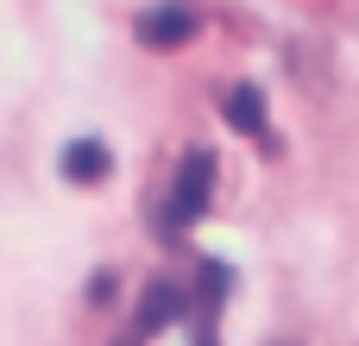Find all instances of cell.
<instances>
[{
    "label": "cell",
    "mask_w": 359,
    "mask_h": 346,
    "mask_svg": "<svg viewBox=\"0 0 359 346\" xmlns=\"http://www.w3.org/2000/svg\"><path fill=\"white\" fill-rule=\"evenodd\" d=\"M208 183H215V158H208V151H189V158L177 164V183H170L164 208H158V227H164V233L196 227L202 208H208Z\"/></svg>",
    "instance_id": "6da1fadb"
},
{
    "label": "cell",
    "mask_w": 359,
    "mask_h": 346,
    "mask_svg": "<svg viewBox=\"0 0 359 346\" xmlns=\"http://www.w3.org/2000/svg\"><path fill=\"white\" fill-rule=\"evenodd\" d=\"M196 32H202V19H196L189 0H158V6H145V13L133 19V38H139L145 50H183Z\"/></svg>",
    "instance_id": "7a4b0ae2"
},
{
    "label": "cell",
    "mask_w": 359,
    "mask_h": 346,
    "mask_svg": "<svg viewBox=\"0 0 359 346\" xmlns=\"http://www.w3.org/2000/svg\"><path fill=\"white\" fill-rule=\"evenodd\" d=\"M57 170H63V183H101L107 170H114V151L101 145V139H69L63 145V158H57Z\"/></svg>",
    "instance_id": "3957f363"
},
{
    "label": "cell",
    "mask_w": 359,
    "mask_h": 346,
    "mask_svg": "<svg viewBox=\"0 0 359 346\" xmlns=\"http://www.w3.org/2000/svg\"><path fill=\"white\" fill-rule=\"evenodd\" d=\"M227 120L240 126V132H265V88H252V82H233L227 88Z\"/></svg>",
    "instance_id": "277c9868"
},
{
    "label": "cell",
    "mask_w": 359,
    "mask_h": 346,
    "mask_svg": "<svg viewBox=\"0 0 359 346\" xmlns=\"http://www.w3.org/2000/svg\"><path fill=\"white\" fill-rule=\"evenodd\" d=\"M177 309H183V290H177L170 277H158V284L145 290V309H139V334H151V328L177 321Z\"/></svg>",
    "instance_id": "5b68a950"
},
{
    "label": "cell",
    "mask_w": 359,
    "mask_h": 346,
    "mask_svg": "<svg viewBox=\"0 0 359 346\" xmlns=\"http://www.w3.org/2000/svg\"><path fill=\"white\" fill-rule=\"evenodd\" d=\"M120 346H139V334H126V340H120Z\"/></svg>",
    "instance_id": "8992f818"
},
{
    "label": "cell",
    "mask_w": 359,
    "mask_h": 346,
    "mask_svg": "<svg viewBox=\"0 0 359 346\" xmlns=\"http://www.w3.org/2000/svg\"><path fill=\"white\" fill-rule=\"evenodd\" d=\"M196 346H215V334H202V340H196Z\"/></svg>",
    "instance_id": "52a82bcc"
}]
</instances>
